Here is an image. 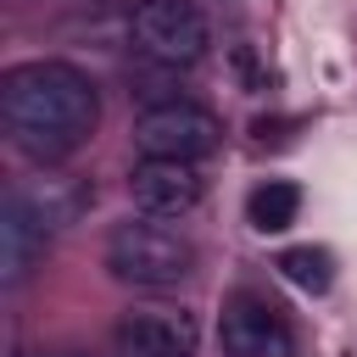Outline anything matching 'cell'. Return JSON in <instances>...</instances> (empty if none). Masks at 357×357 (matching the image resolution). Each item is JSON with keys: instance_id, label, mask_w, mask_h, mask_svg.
I'll list each match as a JSON object with an SVG mask.
<instances>
[{"instance_id": "ba28073f", "label": "cell", "mask_w": 357, "mask_h": 357, "mask_svg": "<svg viewBox=\"0 0 357 357\" xmlns=\"http://www.w3.org/2000/svg\"><path fill=\"white\" fill-rule=\"evenodd\" d=\"M56 229L50 212H33L22 195H6V212H0V279L6 284H22L33 257L45 251V234Z\"/></svg>"}, {"instance_id": "30bf717a", "label": "cell", "mask_w": 357, "mask_h": 357, "mask_svg": "<svg viewBox=\"0 0 357 357\" xmlns=\"http://www.w3.org/2000/svg\"><path fill=\"white\" fill-rule=\"evenodd\" d=\"M279 273H284L296 290L324 296V290L335 284V257H329L324 245H290V251H279Z\"/></svg>"}, {"instance_id": "6da1fadb", "label": "cell", "mask_w": 357, "mask_h": 357, "mask_svg": "<svg viewBox=\"0 0 357 357\" xmlns=\"http://www.w3.org/2000/svg\"><path fill=\"white\" fill-rule=\"evenodd\" d=\"M0 117L22 156L61 162L95 134L100 95L73 61H17L0 78Z\"/></svg>"}, {"instance_id": "52a82bcc", "label": "cell", "mask_w": 357, "mask_h": 357, "mask_svg": "<svg viewBox=\"0 0 357 357\" xmlns=\"http://www.w3.org/2000/svg\"><path fill=\"white\" fill-rule=\"evenodd\" d=\"M201 173H195V162H151V156H139L134 162V173H128V195H134V206H139V218H184V212H195L201 206Z\"/></svg>"}, {"instance_id": "3957f363", "label": "cell", "mask_w": 357, "mask_h": 357, "mask_svg": "<svg viewBox=\"0 0 357 357\" xmlns=\"http://www.w3.org/2000/svg\"><path fill=\"white\" fill-rule=\"evenodd\" d=\"M128 39L156 67H195L212 50V22L190 0H134Z\"/></svg>"}, {"instance_id": "277c9868", "label": "cell", "mask_w": 357, "mask_h": 357, "mask_svg": "<svg viewBox=\"0 0 357 357\" xmlns=\"http://www.w3.org/2000/svg\"><path fill=\"white\" fill-rule=\"evenodd\" d=\"M218 139H223L218 117L195 100H162L134 117V151L151 162H201L218 151Z\"/></svg>"}, {"instance_id": "5b68a950", "label": "cell", "mask_w": 357, "mask_h": 357, "mask_svg": "<svg viewBox=\"0 0 357 357\" xmlns=\"http://www.w3.org/2000/svg\"><path fill=\"white\" fill-rule=\"evenodd\" d=\"M218 340H223V357H296V329L268 296H251V290L223 301Z\"/></svg>"}, {"instance_id": "9c48e42d", "label": "cell", "mask_w": 357, "mask_h": 357, "mask_svg": "<svg viewBox=\"0 0 357 357\" xmlns=\"http://www.w3.org/2000/svg\"><path fill=\"white\" fill-rule=\"evenodd\" d=\"M245 218L257 234H284L296 218H301V190L290 178H262L251 195H245Z\"/></svg>"}, {"instance_id": "7a4b0ae2", "label": "cell", "mask_w": 357, "mask_h": 357, "mask_svg": "<svg viewBox=\"0 0 357 357\" xmlns=\"http://www.w3.org/2000/svg\"><path fill=\"white\" fill-rule=\"evenodd\" d=\"M106 268L112 279L123 284H139V290H167L178 279H190L195 268V245L162 223V218H128L106 234Z\"/></svg>"}, {"instance_id": "8992f818", "label": "cell", "mask_w": 357, "mask_h": 357, "mask_svg": "<svg viewBox=\"0 0 357 357\" xmlns=\"http://www.w3.org/2000/svg\"><path fill=\"white\" fill-rule=\"evenodd\" d=\"M117 357H195L201 351V324L178 307H134L112 329Z\"/></svg>"}]
</instances>
